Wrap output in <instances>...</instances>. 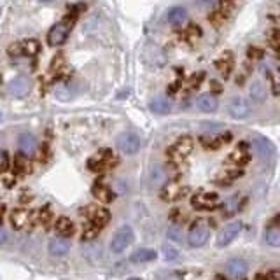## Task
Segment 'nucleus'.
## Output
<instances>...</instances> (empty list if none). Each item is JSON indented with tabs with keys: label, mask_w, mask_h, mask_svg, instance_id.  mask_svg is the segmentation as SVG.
I'll use <instances>...</instances> for the list:
<instances>
[{
	"label": "nucleus",
	"mask_w": 280,
	"mask_h": 280,
	"mask_svg": "<svg viewBox=\"0 0 280 280\" xmlns=\"http://www.w3.org/2000/svg\"><path fill=\"white\" fill-rule=\"evenodd\" d=\"M0 119H2V116H0Z\"/></svg>",
	"instance_id": "50"
},
{
	"label": "nucleus",
	"mask_w": 280,
	"mask_h": 280,
	"mask_svg": "<svg viewBox=\"0 0 280 280\" xmlns=\"http://www.w3.org/2000/svg\"><path fill=\"white\" fill-rule=\"evenodd\" d=\"M90 221L97 228H104L105 224H109L111 221V212L107 208H90Z\"/></svg>",
	"instance_id": "14"
},
{
	"label": "nucleus",
	"mask_w": 280,
	"mask_h": 280,
	"mask_svg": "<svg viewBox=\"0 0 280 280\" xmlns=\"http://www.w3.org/2000/svg\"><path fill=\"white\" fill-rule=\"evenodd\" d=\"M69 250H70V242L62 238V236L51 238V242H49V252H51L53 256L62 257V256H65V254H69Z\"/></svg>",
	"instance_id": "13"
},
{
	"label": "nucleus",
	"mask_w": 280,
	"mask_h": 280,
	"mask_svg": "<svg viewBox=\"0 0 280 280\" xmlns=\"http://www.w3.org/2000/svg\"><path fill=\"white\" fill-rule=\"evenodd\" d=\"M252 145H254V149H256V152H257V154H259L263 159H270V158H273V154H275V147H273V144H271V142L268 140V139H264V137L256 135V137H254V139H252Z\"/></svg>",
	"instance_id": "11"
},
{
	"label": "nucleus",
	"mask_w": 280,
	"mask_h": 280,
	"mask_svg": "<svg viewBox=\"0 0 280 280\" xmlns=\"http://www.w3.org/2000/svg\"><path fill=\"white\" fill-rule=\"evenodd\" d=\"M93 194L100 201H104V203H111V201L114 200V193H112V189L107 186H104V184H95Z\"/></svg>",
	"instance_id": "23"
},
{
	"label": "nucleus",
	"mask_w": 280,
	"mask_h": 280,
	"mask_svg": "<svg viewBox=\"0 0 280 280\" xmlns=\"http://www.w3.org/2000/svg\"><path fill=\"white\" fill-rule=\"evenodd\" d=\"M249 95H250V98H252V102L263 104V102L266 100V86H264L261 81H254V83L250 84Z\"/></svg>",
	"instance_id": "18"
},
{
	"label": "nucleus",
	"mask_w": 280,
	"mask_h": 280,
	"mask_svg": "<svg viewBox=\"0 0 280 280\" xmlns=\"http://www.w3.org/2000/svg\"><path fill=\"white\" fill-rule=\"evenodd\" d=\"M193 147H194V144L191 137H180V139L168 149V156L172 159H175V161H179V159L187 158V156L191 154V151H193Z\"/></svg>",
	"instance_id": "4"
},
{
	"label": "nucleus",
	"mask_w": 280,
	"mask_h": 280,
	"mask_svg": "<svg viewBox=\"0 0 280 280\" xmlns=\"http://www.w3.org/2000/svg\"><path fill=\"white\" fill-rule=\"evenodd\" d=\"M196 107L200 109L201 112H215L217 111V98L210 93L200 95L196 98Z\"/></svg>",
	"instance_id": "16"
},
{
	"label": "nucleus",
	"mask_w": 280,
	"mask_h": 280,
	"mask_svg": "<svg viewBox=\"0 0 280 280\" xmlns=\"http://www.w3.org/2000/svg\"><path fill=\"white\" fill-rule=\"evenodd\" d=\"M257 280H280V271L273 270V271H268V273H261Z\"/></svg>",
	"instance_id": "40"
},
{
	"label": "nucleus",
	"mask_w": 280,
	"mask_h": 280,
	"mask_svg": "<svg viewBox=\"0 0 280 280\" xmlns=\"http://www.w3.org/2000/svg\"><path fill=\"white\" fill-rule=\"evenodd\" d=\"M74 229H76V226H74L72 219H69V217H60L58 221H56V231H58L60 235L70 236V235H74Z\"/></svg>",
	"instance_id": "26"
},
{
	"label": "nucleus",
	"mask_w": 280,
	"mask_h": 280,
	"mask_svg": "<svg viewBox=\"0 0 280 280\" xmlns=\"http://www.w3.org/2000/svg\"><path fill=\"white\" fill-rule=\"evenodd\" d=\"M41 2H53V0H41Z\"/></svg>",
	"instance_id": "48"
},
{
	"label": "nucleus",
	"mask_w": 280,
	"mask_h": 280,
	"mask_svg": "<svg viewBox=\"0 0 280 280\" xmlns=\"http://www.w3.org/2000/svg\"><path fill=\"white\" fill-rule=\"evenodd\" d=\"M247 56H249V60H261V56H263V51L257 48H249V51H247Z\"/></svg>",
	"instance_id": "41"
},
{
	"label": "nucleus",
	"mask_w": 280,
	"mask_h": 280,
	"mask_svg": "<svg viewBox=\"0 0 280 280\" xmlns=\"http://www.w3.org/2000/svg\"><path fill=\"white\" fill-rule=\"evenodd\" d=\"M184 194H186V187H180L179 184L172 182V184H166V186L163 187L161 198L166 201H175V200H179V198H182Z\"/></svg>",
	"instance_id": "15"
},
{
	"label": "nucleus",
	"mask_w": 280,
	"mask_h": 280,
	"mask_svg": "<svg viewBox=\"0 0 280 280\" xmlns=\"http://www.w3.org/2000/svg\"><path fill=\"white\" fill-rule=\"evenodd\" d=\"M210 86H212V91H214V93H221L222 91L221 84H219L217 81H210Z\"/></svg>",
	"instance_id": "42"
},
{
	"label": "nucleus",
	"mask_w": 280,
	"mask_h": 280,
	"mask_svg": "<svg viewBox=\"0 0 280 280\" xmlns=\"http://www.w3.org/2000/svg\"><path fill=\"white\" fill-rule=\"evenodd\" d=\"M18 144H20V151L23 152L25 156H32L37 151V140H35V137L32 135V133H23V135H20Z\"/></svg>",
	"instance_id": "17"
},
{
	"label": "nucleus",
	"mask_w": 280,
	"mask_h": 280,
	"mask_svg": "<svg viewBox=\"0 0 280 280\" xmlns=\"http://www.w3.org/2000/svg\"><path fill=\"white\" fill-rule=\"evenodd\" d=\"M133 238H135V233L130 226H121L118 231L114 233L112 236V242H111V250L114 254H119L126 249V247L132 245Z\"/></svg>",
	"instance_id": "2"
},
{
	"label": "nucleus",
	"mask_w": 280,
	"mask_h": 280,
	"mask_svg": "<svg viewBox=\"0 0 280 280\" xmlns=\"http://www.w3.org/2000/svg\"><path fill=\"white\" fill-rule=\"evenodd\" d=\"M130 280H140V278H130Z\"/></svg>",
	"instance_id": "49"
},
{
	"label": "nucleus",
	"mask_w": 280,
	"mask_h": 280,
	"mask_svg": "<svg viewBox=\"0 0 280 280\" xmlns=\"http://www.w3.org/2000/svg\"><path fill=\"white\" fill-rule=\"evenodd\" d=\"M238 2H240V0H221V7H219V9L229 16V14H231V11L235 9L236 6H238Z\"/></svg>",
	"instance_id": "35"
},
{
	"label": "nucleus",
	"mask_w": 280,
	"mask_h": 280,
	"mask_svg": "<svg viewBox=\"0 0 280 280\" xmlns=\"http://www.w3.org/2000/svg\"><path fill=\"white\" fill-rule=\"evenodd\" d=\"M149 109H151L154 114H168V112L172 111V102H170L168 98L158 97L149 104Z\"/></svg>",
	"instance_id": "20"
},
{
	"label": "nucleus",
	"mask_w": 280,
	"mask_h": 280,
	"mask_svg": "<svg viewBox=\"0 0 280 280\" xmlns=\"http://www.w3.org/2000/svg\"><path fill=\"white\" fill-rule=\"evenodd\" d=\"M165 182V170L161 166H154L151 172V187H159Z\"/></svg>",
	"instance_id": "30"
},
{
	"label": "nucleus",
	"mask_w": 280,
	"mask_h": 280,
	"mask_svg": "<svg viewBox=\"0 0 280 280\" xmlns=\"http://www.w3.org/2000/svg\"><path fill=\"white\" fill-rule=\"evenodd\" d=\"M240 231H242V224H240V222H229L228 226H224V228L219 231V235H217V247L229 245V243H231L233 240L238 236Z\"/></svg>",
	"instance_id": "8"
},
{
	"label": "nucleus",
	"mask_w": 280,
	"mask_h": 280,
	"mask_svg": "<svg viewBox=\"0 0 280 280\" xmlns=\"http://www.w3.org/2000/svg\"><path fill=\"white\" fill-rule=\"evenodd\" d=\"M187 18V11L184 9L182 6H175L172 7V9L168 11V14H166V20H168L170 25H180L184 23Z\"/></svg>",
	"instance_id": "21"
},
{
	"label": "nucleus",
	"mask_w": 280,
	"mask_h": 280,
	"mask_svg": "<svg viewBox=\"0 0 280 280\" xmlns=\"http://www.w3.org/2000/svg\"><path fill=\"white\" fill-rule=\"evenodd\" d=\"M6 242H7V233L4 231L2 228H0V245H4Z\"/></svg>",
	"instance_id": "45"
},
{
	"label": "nucleus",
	"mask_w": 280,
	"mask_h": 280,
	"mask_svg": "<svg viewBox=\"0 0 280 280\" xmlns=\"http://www.w3.org/2000/svg\"><path fill=\"white\" fill-rule=\"evenodd\" d=\"M14 172L16 173H28L30 172V161H28V158L23 154V152H20V154L14 158Z\"/></svg>",
	"instance_id": "29"
},
{
	"label": "nucleus",
	"mask_w": 280,
	"mask_h": 280,
	"mask_svg": "<svg viewBox=\"0 0 280 280\" xmlns=\"http://www.w3.org/2000/svg\"><path fill=\"white\" fill-rule=\"evenodd\" d=\"M196 4L200 7H207V6H210V4H214V0H196Z\"/></svg>",
	"instance_id": "44"
},
{
	"label": "nucleus",
	"mask_w": 280,
	"mask_h": 280,
	"mask_svg": "<svg viewBox=\"0 0 280 280\" xmlns=\"http://www.w3.org/2000/svg\"><path fill=\"white\" fill-rule=\"evenodd\" d=\"M114 165V156L109 149H102L98 154H95L93 158L88 161V168L91 172H104V170L111 168Z\"/></svg>",
	"instance_id": "3"
},
{
	"label": "nucleus",
	"mask_w": 280,
	"mask_h": 280,
	"mask_svg": "<svg viewBox=\"0 0 280 280\" xmlns=\"http://www.w3.org/2000/svg\"><path fill=\"white\" fill-rule=\"evenodd\" d=\"M32 91V81L28 76H18L9 83V93L14 98H25Z\"/></svg>",
	"instance_id": "6"
},
{
	"label": "nucleus",
	"mask_w": 280,
	"mask_h": 280,
	"mask_svg": "<svg viewBox=\"0 0 280 280\" xmlns=\"http://www.w3.org/2000/svg\"><path fill=\"white\" fill-rule=\"evenodd\" d=\"M166 236H168L170 240H173V242H182V231H180V228H177V226H172V228L168 229V233H166Z\"/></svg>",
	"instance_id": "36"
},
{
	"label": "nucleus",
	"mask_w": 280,
	"mask_h": 280,
	"mask_svg": "<svg viewBox=\"0 0 280 280\" xmlns=\"http://www.w3.org/2000/svg\"><path fill=\"white\" fill-rule=\"evenodd\" d=\"M118 147L123 154H135L140 149V137L133 132H125L118 137Z\"/></svg>",
	"instance_id": "5"
},
{
	"label": "nucleus",
	"mask_w": 280,
	"mask_h": 280,
	"mask_svg": "<svg viewBox=\"0 0 280 280\" xmlns=\"http://www.w3.org/2000/svg\"><path fill=\"white\" fill-rule=\"evenodd\" d=\"M83 254H84V257H86L88 261H98L102 257V247L98 245V243H86V245L83 247Z\"/></svg>",
	"instance_id": "25"
},
{
	"label": "nucleus",
	"mask_w": 280,
	"mask_h": 280,
	"mask_svg": "<svg viewBox=\"0 0 280 280\" xmlns=\"http://www.w3.org/2000/svg\"><path fill=\"white\" fill-rule=\"evenodd\" d=\"M215 67H217V70L222 74L224 77H229V74H231L233 70V60H231V55L229 53H224V55L221 56V58L215 62Z\"/></svg>",
	"instance_id": "24"
},
{
	"label": "nucleus",
	"mask_w": 280,
	"mask_h": 280,
	"mask_svg": "<svg viewBox=\"0 0 280 280\" xmlns=\"http://www.w3.org/2000/svg\"><path fill=\"white\" fill-rule=\"evenodd\" d=\"M208 236H210V229L205 224H196L191 228L187 242H189L191 247H201L208 242Z\"/></svg>",
	"instance_id": "9"
},
{
	"label": "nucleus",
	"mask_w": 280,
	"mask_h": 280,
	"mask_svg": "<svg viewBox=\"0 0 280 280\" xmlns=\"http://www.w3.org/2000/svg\"><path fill=\"white\" fill-rule=\"evenodd\" d=\"M74 20H76V14H69L67 18H63L62 21H58L56 25H53L51 30L48 34V44L49 46H62L63 42L69 39V34L72 30Z\"/></svg>",
	"instance_id": "1"
},
{
	"label": "nucleus",
	"mask_w": 280,
	"mask_h": 280,
	"mask_svg": "<svg viewBox=\"0 0 280 280\" xmlns=\"http://www.w3.org/2000/svg\"><path fill=\"white\" fill-rule=\"evenodd\" d=\"M226 20H228V14H224L221 9H217V11H214V13L208 14V21H210L214 27H221Z\"/></svg>",
	"instance_id": "33"
},
{
	"label": "nucleus",
	"mask_w": 280,
	"mask_h": 280,
	"mask_svg": "<svg viewBox=\"0 0 280 280\" xmlns=\"http://www.w3.org/2000/svg\"><path fill=\"white\" fill-rule=\"evenodd\" d=\"M264 240H266L268 245L280 247V226H270V228H266Z\"/></svg>",
	"instance_id": "27"
},
{
	"label": "nucleus",
	"mask_w": 280,
	"mask_h": 280,
	"mask_svg": "<svg viewBox=\"0 0 280 280\" xmlns=\"http://www.w3.org/2000/svg\"><path fill=\"white\" fill-rule=\"evenodd\" d=\"M98 229L100 228H97V226H88L86 229H84V235H83V238L84 240H93V238H97V235H98Z\"/></svg>",
	"instance_id": "37"
},
{
	"label": "nucleus",
	"mask_w": 280,
	"mask_h": 280,
	"mask_svg": "<svg viewBox=\"0 0 280 280\" xmlns=\"http://www.w3.org/2000/svg\"><path fill=\"white\" fill-rule=\"evenodd\" d=\"M51 219H53V210H51V207L46 205V207H42L41 212H39V221L48 228V226L51 224Z\"/></svg>",
	"instance_id": "34"
},
{
	"label": "nucleus",
	"mask_w": 280,
	"mask_h": 280,
	"mask_svg": "<svg viewBox=\"0 0 280 280\" xmlns=\"http://www.w3.org/2000/svg\"><path fill=\"white\" fill-rule=\"evenodd\" d=\"M156 256H158V254L152 249H137L135 252L130 256V259H132L133 263H149V261H154Z\"/></svg>",
	"instance_id": "22"
},
{
	"label": "nucleus",
	"mask_w": 280,
	"mask_h": 280,
	"mask_svg": "<svg viewBox=\"0 0 280 280\" xmlns=\"http://www.w3.org/2000/svg\"><path fill=\"white\" fill-rule=\"evenodd\" d=\"M273 41H275V44L280 46V30H275L273 32Z\"/></svg>",
	"instance_id": "46"
},
{
	"label": "nucleus",
	"mask_w": 280,
	"mask_h": 280,
	"mask_svg": "<svg viewBox=\"0 0 280 280\" xmlns=\"http://www.w3.org/2000/svg\"><path fill=\"white\" fill-rule=\"evenodd\" d=\"M74 91H72V88L70 86H60V88H56V91H55V97L58 98L60 102H70L74 98Z\"/></svg>",
	"instance_id": "32"
},
{
	"label": "nucleus",
	"mask_w": 280,
	"mask_h": 280,
	"mask_svg": "<svg viewBox=\"0 0 280 280\" xmlns=\"http://www.w3.org/2000/svg\"><path fill=\"white\" fill-rule=\"evenodd\" d=\"M4 215H6V207H4V205H0V222L4 221Z\"/></svg>",
	"instance_id": "47"
},
{
	"label": "nucleus",
	"mask_w": 280,
	"mask_h": 280,
	"mask_svg": "<svg viewBox=\"0 0 280 280\" xmlns=\"http://www.w3.org/2000/svg\"><path fill=\"white\" fill-rule=\"evenodd\" d=\"M203 77H205V74H203V72L194 74V76L191 77V81H189V88H191V90H198V86H200V84H201V81H203Z\"/></svg>",
	"instance_id": "38"
},
{
	"label": "nucleus",
	"mask_w": 280,
	"mask_h": 280,
	"mask_svg": "<svg viewBox=\"0 0 280 280\" xmlns=\"http://www.w3.org/2000/svg\"><path fill=\"white\" fill-rule=\"evenodd\" d=\"M217 203V194L214 193H198L193 196V205L196 208H205V210H210Z\"/></svg>",
	"instance_id": "12"
},
{
	"label": "nucleus",
	"mask_w": 280,
	"mask_h": 280,
	"mask_svg": "<svg viewBox=\"0 0 280 280\" xmlns=\"http://www.w3.org/2000/svg\"><path fill=\"white\" fill-rule=\"evenodd\" d=\"M228 112L235 119H245L247 116L250 114V105H249V102H247L245 98L235 97V98H231V100H229Z\"/></svg>",
	"instance_id": "7"
},
{
	"label": "nucleus",
	"mask_w": 280,
	"mask_h": 280,
	"mask_svg": "<svg viewBox=\"0 0 280 280\" xmlns=\"http://www.w3.org/2000/svg\"><path fill=\"white\" fill-rule=\"evenodd\" d=\"M28 221H30V212L25 210V208H16V210L11 214V222H13V226L16 229L25 228V226L28 224Z\"/></svg>",
	"instance_id": "19"
},
{
	"label": "nucleus",
	"mask_w": 280,
	"mask_h": 280,
	"mask_svg": "<svg viewBox=\"0 0 280 280\" xmlns=\"http://www.w3.org/2000/svg\"><path fill=\"white\" fill-rule=\"evenodd\" d=\"M229 159L231 161H235V163H238V165H243V163H247L249 161V152H247V149H245V145H240L238 149H236L235 152H233L231 156H229Z\"/></svg>",
	"instance_id": "31"
},
{
	"label": "nucleus",
	"mask_w": 280,
	"mask_h": 280,
	"mask_svg": "<svg viewBox=\"0 0 280 280\" xmlns=\"http://www.w3.org/2000/svg\"><path fill=\"white\" fill-rule=\"evenodd\" d=\"M163 256H165L166 261H173V259H177L179 252H177L173 247H165V249H163Z\"/></svg>",
	"instance_id": "39"
},
{
	"label": "nucleus",
	"mask_w": 280,
	"mask_h": 280,
	"mask_svg": "<svg viewBox=\"0 0 280 280\" xmlns=\"http://www.w3.org/2000/svg\"><path fill=\"white\" fill-rule=\"evenodd\" d=\"M163 280H184V278H182V275H179V273H168Z\"/></svg>",
	"instance_id": "43"
},
{
	"label": "nucleus",
	"mask_w": 280,
	"mask_h": 280,
	"mask_svg": "<svg viewBox=\"0 0 280 280\" xmlns=\"http://www.w3.org/2000/svg\"><path fill=\"white\" fill-rule=\"evenodd\" d=\"M249 271V264L243 259H231L226 263V273L231 280H243Z\"/></svg>",
	"instance_id": "10"
},
{
	"label": "nucleus",
	"mask_w": 280,
	"mask_h": 280,
	"mask_svg": "<svg viewBox=\"0 0 280 280\" xmlns=\"http://www.w3.org/2000/svg\"><path fill=\"white\" fill-rule=\"evenodd\" d=\"M20 48H21V55L34 56V55H37L39 53L41 44H39V41H35V39H27V41L20 42Z\"/></svg>",
	"instance_id": "28"
}]
</instances>
